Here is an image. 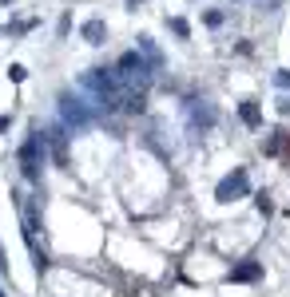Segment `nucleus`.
<instances>
[{"label": "nucleus", "instance_id": "obj_1", "mask_svg": "<svg viewBox=\"0 0 290 297\" xmlns=\"http://www.w3.org/2000/svg\"><path fill=\"white\" fill-rule=\"evenodd\" d=\"M243 186H246V175H243V171H239V175H235V178H227V182L219 186V198H223V202H230V194H239V190H243Z\"/></svg>", "mask_w": 290, "mask_h": 297}, {"label": "nucleus", "instance_id": "obj_2", "mask_svg": "<svg viewBox=\"0 0 290 297\" xmlns=\"http://www.w3.org/2000/svg\"><path fill=\"white\" fill-rule=\"evenodd\" d=\"M239 111H243V119L250 123V127H259V123H262V115H259V107H255V103H243Z\"/></svg>", "mask_w": 290, "mask_h": 297}, {"label": "nucleus", "instance_id": "obj_3", "mask_svg": "<svg viewBox=\"0 0 290 297\" xmlns=\"http://www.w3.org/2000/svg\"><path fill=\"white\" fill-rule=\"evenodd\" d=\"M230 278H235V282H250V278H259V266H239Z\"/></svg>", "mask_w": 290, "mask_h": 297}]
</instances>
